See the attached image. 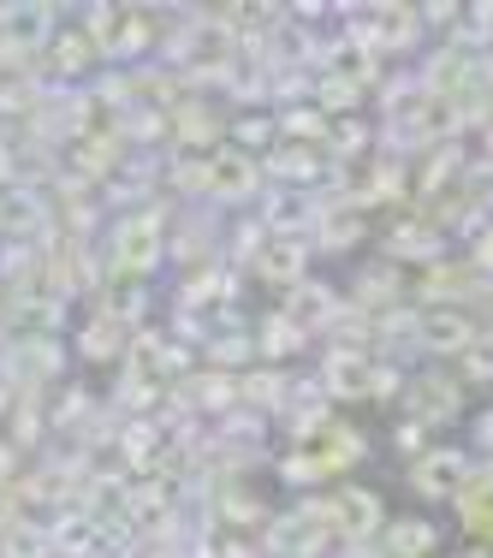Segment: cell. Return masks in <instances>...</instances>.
Instances as JSON below:
<instances>
[{"mask_svg": "<svg viewBox=\"0 0 493 558\" xmlns=\"http://www.w3.org/2000/svg\"><path fill=\"white\" fill-rule=\"evenodd\" d=\"M458 475H464V463L452 458V451H434L429 463H417V482H422V487H434V494H446V487H458Z\"/></svg>", "mask_w": 493, "mask_h": 558, "instance_id": "cell-1", "label": "cell"}, {"mask_svg": "<svg viewBox=\"0 0 493 558\" xmlns=\"http://www.w3.org/2000/svg\"><path fill=\"white\" fill-rule=\"evenodd\" d=\"M375 511H381V505L369 499V494H339V517H345V529H351V535H363V529L375 523Z\"/></svg>", "mask_w": 493, "mask_h": 558, "instance_id": "cell-2", "label": "cell"}, {"mask_svg": "<svg viewBox=\"0 0 493 558\" xmlns=\"http://www.w3.org/2000/svg\"><path fill=\"white\" fill-rule=\"evenodd\" d=\"M393 547L405 553V558H417V553H429V547H434V529H422V523H398V529H393Z\"/></svg>", "mask_w": 493, "mask_h": 558, "instance_id": "cell-3", "label": "cell"}]
</instances>
